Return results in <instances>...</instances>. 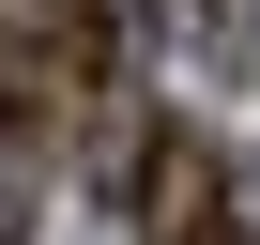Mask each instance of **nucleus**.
I'll list each match as a JSON object with an SVG mask.
<instances>
[{"mask_svg": "<svg viewBox=\"0 0 260 245\" xmlns=\"http://www.w3.org/2000/svg\"><path fill=\"white\" fill-rule=\"evenodd\" d=\"M122 0H0V122L46 154V138H77V122L107 107V77H122Z\"/></svg>", "mask_w": 260, "mask_h": 245, "instance_id": "1", "label": "nucleus"}, {"mask_svg": "<svg viewBox=\"0 0 260 245\" xmlns=\"http://www.w3.org/2000/svg\"><path fill=\"white\" fill-rule=\"evenodd\" d=\"M122 199H138V245H245V215H230V154L199 138V122H153L138 169H122Z\"/></svg>", "mask_w": 260, "mask_h": 245, "instance_id": "2", "label": "nucleus"}, {"mask_svg": "<svg viewBox=\"0 0 260 245\" xmlns=\"http://www.w3.org/2000/svg\"><path fill=\"white\" fill-rule=\"evenodd\" d=\"M31 169H46V154L16 138V122H0V245H31Z\"/></svg>", "mask_w": 260, "mask_h": 245, "instance_id": "3", "label": "nucleus"}, {"mask_svg": "<svg viewBox=\"0 0 260 245\" xmlns=\"http://www.w3.org/2000/svg\"><path fill=\"white\" fill-rule=\"evenodd\" d=\"M138 16H169V0H138Z\"/></svg>", "mask_w": 260, "mask_h": 245, "instance_id": "4", "label": "nucleus"}]
</instances>
